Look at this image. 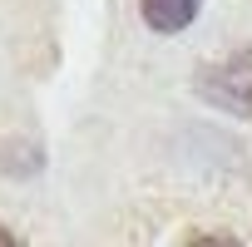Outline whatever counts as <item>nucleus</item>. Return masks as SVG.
Listing matches in <instances>:
<instances>
[{"label":"nucleus","mask_w":252,"mask_h":247,"mask_svg":"<svg viewBox=\"0 0 252 247\" xmlns=\"http://www.w3.org/2000/svg\"><path fill=\"white\" fill-rule=\"evenodd\" d=\"M139 10H144V25L158 30V35H178L198 20L203 10V0H139Z\"/></svg>","instance_id":"f03ea898"},{"label":"nucleus","mask_w":252,"mask_h":247,"mask_svg":"<svg viewBox=\"0 0 252 247\" xmlns=\"http://www.w3.org/2000/svg\"><path fill=\"white\" fill-rule=\"evenodd\" d=\"M183 247H242V242L227 237V232H198V237H188Z\"/></svg>","instance_id":"7ed1b4c3"},{"label":"nucleus","mask_w":252,"mask_h":247,"mask_svg":"<svg viewBox=\"0 0 252 247\" xmlns=\"http://www.w3.org/2000/svg\"><path fill=\"white\" fill-rule=\"evenodd\" d=\"M198 94L208 104H218L222 114L252 124V50H237V55L198 69Z\"/></svg>","instance_id":"f257e3e1"},{"label":"nucleus","mask_w":252,"mask_h":247,"mask_svg":"<svg viewBox=\"0 0 252 247\" xmlns=\"http://www.w3.org/2000/svg\"><path fill=\"white\" fill-rule=\"evenodd\" d=\"M0 247H25V242H20V237H15L10 227H0Z\"/></svg>","instance_id":"20e7f679"}]
</instances>
